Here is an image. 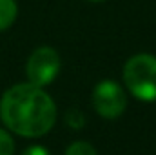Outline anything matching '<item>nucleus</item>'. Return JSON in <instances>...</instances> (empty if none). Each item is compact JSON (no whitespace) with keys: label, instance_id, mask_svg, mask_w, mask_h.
I'll list each match as a JSON object with an SVG mask.
<instances>
[{"label":"nucleus","instance_id":"nucleus-10","mask_svg":"<svg viewBox=\"0 0 156 155\" xmlns=\"http://www.w3.org/2000/svg\"><path fill=\"white\" fill-rule=\"evenodd\" d=\"M91 2H100V0H91Z\"/></svg>","mask_w":156,"mask_h":155},{"label":"nucleus","instance_id":"nucleus-2","mask_svg":"<svg viewBox=\"0 0 156 155\" xmlns=\"http://www.w3.org/2000/svg\"><path fill=\"white\" fill-rule=\"evenodd\" d=\"M123 80L129 91L140 100H156V57L140 53L123 66Z\"/></svg>","mask_w":156,"mask_h":155},{"label":"nucleus","instance_id":"nucleus-5","mask_svg":"<svg viewBox=\"0 0 156 155\" xmlns=\"http://www.w3.org/2000/svg\"><path fill=\"white\" fill-rule=\"evenodd\" d=\"M16 2L15 0H0V31L7 29L16 18Z\"/></svg>","mask_w":156,"mask_h":155},{"label":"nucleus","instance_id":"nucleus-1","mask_svg":"<svg viewBox=\"0 0 156 155\" xmlns=\"http://www.w3.org/2000/svg\"><path fill=\"white\" fill-rule=\"evenodd\" d=\"M0 119L22 137H42L56 120V106L40 86L16 84L2 95Z\"/></svg>","mask_w":156,"mask_h":155},{"label":"nucleus","instance_id":"nucleus-4","mask_svg":"<svg viewBox=\"0 0 156 155\" xmlns=\"http://www.w3.org/2000/svg\"><path fill=\"white\" fill-rule=\"evenodd\" d=\"M93 106L96 113L104 119H118L125 112L127 106V97L125 91L113 80H104L96 84L93 91Z\"/></svg>","mask_w":156,"mask_h":155},{"label":"nucleus","instance_id":"nucleus-7","mask_svg":"<svg viewBox=\"0 0 156 155\" xmlns=\"http://www.w3.org/2000/svg\"><path fill=\"white\" fill-rule=\"evenodd\" d=\"M15 153V142L11 135L4 130H0V155H13Z\"/></svg>","mask_w":156,"mask_h":155},{"label":"nucleus","instance_id":"nucleus-6","mask_svg":"<svg viewBox=\"0 0 156 155\" xmlns=\"http://www.w3.org/2000/svg\"><path fill=\"white\" fill-rule=\"evenodd\" d=\"M66 155H98V153H96V150L89 142L76 141V142L69 144V148L66 150Z\"/></svg>","mask_w":156,"mask_h":155},{"label":"nucleus","instance_id":"nucleus-9","mask_svg":"<svg viewBox=\"0 0 156 155\" xmlns=\"http://www.w3.org/2000/svg\"><path fill=\"white\" fill-rule=\"evenodd\" d=\"M22 155H49V152L45 148H42V146H29V148L24 150Z\"/></svg>","mask_w":156,"mask_h":155},{"label":"nucleus","instance_id":"nucleus-8","mask_svg":"<svg viewBox=\"0 0 156 155\" xmlns=\"http://www.w3.org/2000/svg\"><path fill=\"white\" fill-rule=\"evenodd\" d=\"M66 120H67V124H69L71 128H75V130H80V128L85 124V119H83V115H82V112H80V110H76V108L67 112Z\"/></svg>","mask_w":156,"mask_h":155},{"label":"nucleus","instance_id":"nucleus-3","mask_svg":"<svg viewBox=\"0 0 156 155\" xmlns=\"http://www.w3.org/2000/svg\"><path fill=\"white\" fill-rule=\"evenodd\" d=\"M58 71H60V57L53 47H47V46L35 49L26 66L29 82L40 88L51 84L58 75Z\"/></svg>","mask_w":156,"mask_h":155}]
</instances>
